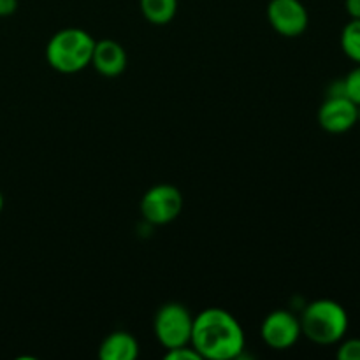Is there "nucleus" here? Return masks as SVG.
<instances>
[{"mask_svg": "<svg viewBox=\"0 0 360 360\" xmlns=\"http://www.w3.org/2000/svg\"><path fill=\"white\" fill-rule=\"evenodd\" d=\"M139 210L148 224H172L183 211V193L174 185H155L144 192Z\"/></svg>", "mask_w": 360, "mask_h": 360, "instance_id": "nucleus-5", "label": "nucleus"}, {"mask_svg": "<svg viewBox=\"0 0 360 360\" xmlns=\"http://www.w3.org/2000/svg\"><path fill=\"white\" fill-rule=\"evenodd\" d=\"M190 345L200 359L232 360L245 350V330L234 315L221 308H207L193 316Z\"/></svg>", "mask_w": 360, "mask_h": 360, "instance_id": "nucleus-1", "label": "nucleus"}, {"mask_svg": "<svg viewBox=\"0 0 360 360\" xmlns=\"http://www.w3.org/2000/svg\"><path fill=\"white\" fill-rule=\"evenodd\" d=\"M164 359H167V360H202L192 345H185V347H178V348H171V350H165Z\"/></svg>", "mask_w": 360, "mask_h": 360, "instance_id": "nucleus-15", "label": "nucleus"}, {"mask_svg": "<svg viewBox=\"0 0 360 360\" xmlns=\"http://www.w3.org/2000/svg\"><path fill=\"white\" fill-rule=\"evenodd\" d=\"M95 39L83 28H63L51 35L46 46V62L53 70L76 74L91 63Z\"/></svg>", "mask_w": 360, "mask_h": 360, "instance_id": "nucleus-3", "label": "nucleus"}, {"mask_svg": "<svg viewBox=\"0 0 360 360\" xmlns=\"http://www.w3.org/2000/svg\"><path fill=\"white\" fill-rule=\"evenodd\" d=\"M267 20L283 37H299L308 30L309 13L301 0H271L267 4Z\"/></svg>", "mask_w": 360, "mask_h": 360, "instance_id": "nucleus-6", "label": "nucleus"}, {"mask_svg": "<svg viewBox=\"0 0 360 360\" xmlns=\"http://www.w3.org/2000/svg\"><path fill=\"white\" fill-rule=\"evenodd\" d=\"M2 210H4V195L2 192H0V213H2Z\"/></svg>", "mask_w": 360, "mask_h": 360, "instance_id": "nucleus-18", "label": "nucleus"}, {"mask_svg": "<svg viewBox=\"0 0 360 360\" xmlns=\"http://www.w3.org/2000/svg\"><path fill=\"white\" fill-rule=\"evenodd\" d=\"M153 329L158 343L165 350L185 347L192 340L193 316L179 302H167L155 315Z\"/></svg>", "mask_w": 360, "mask_h": 360, "instance_id": "nucleus-4", "label": "nucleus"}, {"mask_svg": "<svg viewBox=\"0 0 360 360\" xmlns=\"http://www.w3.org/2000/svg\"><path fill=\"white\" fill-rule=\"evenodd\" d=\"M341 49L359 65L360 63V20H350L341 30Z\"/></svg>", "mask_w": 360, "mask_h": 360, "instance_id": "nucleus-12", "label": "nucleus"}, {"mask_svg": "<svg viewBox=\"0 0 360 360\" xmlns=\"http://www.w3.org/2000/svg\"><path fill=\"white\" fill-rule=\"evenodd\" d=\"M301 322L299 316L294 313L287 311V309H276V311L269 313L264 319L262 327H260V336H262L264 343L271 348V350H290L301 338Z\"/></svg>", "mask_w": 360, "mask_h": 360, "instance_id": "nucleus-7", "label": "nucleus"}, {"mask_svg": "<svg viewBox=\"0 0 360 360\" xmlns=\"http://www.w3.org/2000/svg\"><path fill=\"white\" fill-rule=\"evenodd\" d=\"M101 360H136L139 357V343L125 330L109 334L98 347Z\"/></svg>", "mask_w": 360, "mask_h": 360, "instance_id": "nucleus-10", "label": "nucleus"}, {"mask_svg": "<svg viewBox=\"0 0 360 360\" xmlns=\"http://www.w3.org/2000/svg\"><path fill=\"white\" fill-rule=\"evenodd\" d=\"M18 9V0H0V18L13 16Z\"/></svg>", "mask_w": 360, "mask_h": 360, "instance_id": "nucleus-16", "label": "nucleus"}, {"mask_svg": "<svg viewBox=\"0 0 360 360\" xmlns=\"http://www.w3.org/2000/svg\"><path fill=\"white\" fill-rule=\"evenodd\" d=\"M127 63V51L118 41L112 39H101L95 41L94 55H91L90 65L104 77H116L125 72Z\"/></svg>", "mask_w": 360, "mask_h": 360, "instance_id": "nucleus-9", "label": "nucleus"}, {"mask_svg": "<svg viewBox=\"0 0 360 360\" xmlns=\"http://www.w3.org/2000/svg\"><path fill=\"white\" fill-rule=\"evenodd\" d=\"M345 95L360 108V63L343 79Z\"/></svg>", "mask_w": 360, "mask_h": 360, "instance_id": "nucleus-13", "label": "nucleus"}, {"mask_svg": "<svg viewBox=\"0 0 360 360\" xmlns=\"http://www.w3.org/2000/svg\"><path fill=\"white\" fill-rule=\"evenodd\" d=\"M144 20L157 27L169 25L178 13V0H139Z\"/></svg>", "mask_w": 360, "mask_h": 360, "instance_id": "nucleus-11", "label": "nucleus"}, {"mask_svg": "<svg viewBox=\"0 0 360 360\" xmlns=\"http://www.w3.org/2000/svg\"><path fill=\"white\" fill-rule=\"evenodd\" d=\"M338 359L340 360H360V338L347 340L338 347Z\"/></svg>", "mask_w": 360, "mask_h": 360, "instance_id": "nucleus-14", "label": "nucleus"}, {"mask_svg": "<svg viewBox=\"0 0 360 360\" xmlns=\"http://www.w3.org/2000/svg\"><path fill=\"white\" fill-rule=\"evenodd\" d=\"M299 322L302 334L320 347H329L343 341L350 326L347 309L333 299H316L309 302L299 316Z\"/></svg>", "mask_w": 360, "mask_h": 360, "instance_id": "nucleus-2", "label": "nucleus"}, {"mask_svg": "<svg viewBox=\"0 0 360 360\" xmlns=\"http://www.w3.org/2000/svg\"><path fill=\"white\" fill-rule=\"evenodd\" d=\"M345 9L350 20H360V0H345Z\"/></svg>", "mask_w": 360, "mask_h": 360, "instance_id": "nucleus-17", "label": "nucleus"}, {"mask_svg": "<svg viewBox=\"0 0 360 360\" xmlns=\"http://www.w3.org/2000/svg\"><path fill=\"white\" fill-rule=\"evenodd\" d=\"M359 123V105L347 95H329L319 109V125L329 134H345Z\"/></svg>", "mask_w": 360, "mask_h": 360, "instance_id": "nucleus-8", "label": "nucleus"}]
</instances>
